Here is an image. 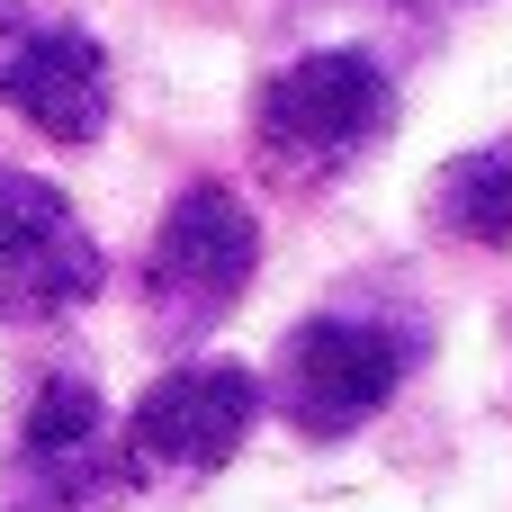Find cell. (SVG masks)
<instances>
[{
	"label": "cell",
	"instance_id": "3957f363",
	"mask_svg": "<svg viewBox=\"0 0 512 512\" xmlns=\"http://www.w3.org/2000/svg\"><path fill=\"white\" fill-rule=\"evenodd\" d=\"M414 351H423L414 324L369 315V306H324L279 342L270 396L306 441H342V432H360L396 405V387L414 378Z\"/></svg>",
	"mask_w": 512,
	"mask_h": 512
},
{
	"label": "cell",
	"instance_id": "6da1fadb",
	"mask_svg": "<svg viewBox=\"0 0 512 512\" xmlns=\"http://www.w3.org/2000/svg\"><path fill=\"white\" fill-rule=\"evenodd\" d=\"M396 126V81L387 63L351 54V45H324V54H297L261 81L252 99V144H261V171L270 180H333L351 162H369Z\"/></svg>",
	"mask_w": 512,
	"mask_h": 512
},
{
	"label": "cell",
	"instance_id": "52a82bcc",
	"mask_svg": "<svg viewBox=\"0 0 512 512\" xmlns=\"http://www.w3.org/2000/svg\"><path fill=\"white\" fill-rule=\"evenodd\" d=\"M0 108H18L54 144H90L108 126V54L90 27L54 9H9L0 0Z\"/></svg>",
	"mask_w": 512,
	"mask_h": 512
},
{
	"label": "cell",
	"instance_id": "5b68a950",
	"mask_svg": "<svg viewBox=\"0 0 512 512\" xmlns=\"http://www.w3.org/2000/svg\"><path fill=\"white\" fill-rule=\"evenodd\" d=\"M261 423V378L243 360H180L162 369L135 414H126V468L135 477H162V486H198L216 477L243 432Z\"/></svg>",
	"mask_w": 512,
	"mask_h": 512
},
{
	"label": "cell",
	"instance_id": "8992f818",
	"mask_svg": "<svg viewBox=\"0 0 512 512\" xmlns=\"http://www.w3.org/2000/svg\"><path fill=\"white\" fill-rule=\"evenodd\" d=\"M108 279L72 198L36 171H0V324H54Z\"/></svg>",
	"mask_w": 512,
	"mask_h": 512
},
{
	"label": "cell",
	"instance_id": "277c9868",
	"mask_svg": "<svg viewBox=\"0 0 512 512\" xmlns=\"http://www.w3.org/2000/svg\"><path fill=\"white\" fill-rule=\"evenodd\" d=\"M252 270H261V225H252V207H243L234 189H216V180H189V189L162 207L153 252H144V315H153V333H162V342L216 333V324L243 306Z\"/></svg>",
	"mask_w": 512,
	"mask_h": 512
},
{
	"label": "cell",
	"instance_id": "ba28073f",
	"mask_svg": "<svg viewBox=\"0 0 512 512\" xmlns=\"http://www.w3.org/2000/svg\"><path fill=\"white\" fill-rule=\"evenodd\" d=\"M423 207H432V225H441L450 243L504 252V243H512V135H495V144H468V153H450V162L432 171Z\"/></svg>",
	"mask_w": 512,
	"mask_h": 512
},
{
	"label": "cell",
	"instance_id": "7a4b0ae2",
	"mask_svg": "<svg viewBox=\"0 0 512 512\" xmlns=\"http://www.w3.org/2000/svg\"><path fill=\"white\" fill-rule=\"evenodd\" d=\"M126 486V432L108 423L99 387L72 369L36 378L0 450V512H117Z\"/></svg>",
	"mask_w": 512,
	"mask_h": 512
}]
</instances>
